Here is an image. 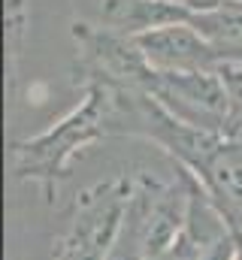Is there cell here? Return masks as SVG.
<instances>
[{
	"mask_svg": "<svg viewBox=\"0 0 242 260\" xmlns=\"http://www.w3.org/2000/svg\"><path fill=\"white\" fill-rule=\"evenodd\" d=\"M130 188L124 182H106L82 197V209L76 215L73 230L64 236L55 248L58 260H106L115 236H118L121 218L130 203Z\"/></svg>",
	"mask_w": 242,
	"mask_h": 260,
	"instance_id": "1",
	"label": "cell"
},
{
	"mask_svg": "<svg viewBox=\"0 0 242 260\" xmlns=\"http://www.w3.org/2000/svg\"><path fill=\"white\" fill-rule=\"evenodd\" d=\"M182 124L197 130L221 127L230 115L227 88L215 73H155L148 88Z\"/></svg>",
	"mask_w": 242,
	"mask_h": 260,
	"instance_id": "2",
	"label": "cell"
},
{
	"mask_svg": "<svg viewBox=\"0 0 242 260\" xmlns=\"http://www.w3.org/2000/svg\"><path fill=\"white\" fill-rule=\"evenodd\" d=\"M155 73H215L221 55L194 24H170L133 37Z\"/></svg>",
	"mask_w": 242,
	"mask_h": 260,
	"instance_id": "3",
	"label": "cell"
},
{
	"mask_svg": "<svg viewBox=\"0 0 242 260\" xmlns=\"http://www.w3.org/2000/svg\"><path fill=\"white\" fill-rule=\"evenodd\" d=\"M100 15L109 27L139 37V34L170 27V24H191L197 12L185 9L173 0H103Z\"/></svg>",
	"mask_w": 242,
	"mask_h": 260,
	"instance_id": "4",
	"label": "cell"
},
{
	"mask_svg": "<svg viewBox=\"0 0 242 260\" xmlns=\"http://www.w3.org/2000/svg\"><path fill=\"white\" fill-rule=\"evenodd\" d=\"M212 200L221 206L230 224L242 227V145H221L203 167H200Z\"/></svg>",
	"mask_w": 242,
	"mask_h": 260,
	"instance_id": "5",
	"label": "cell"
},
{
	"mask_svg": "<svg viewBox=\"0 0 242 260\" xmlns=\"http://www.w3.org/2000/svg\"><path fill=\"white\" fill-rule=\"evenodd\" d=\"M221 55V64H242V6H218L197 12L191 21Z\"/></svg>",
	"mask_w": 242,
	"mask_h": 260,
	"instance_id": "6",
	"label": "cell"
},
{
	"mask_svg": "<svg viewBox=\"0 0 242 260\" xmlns=\"http://www.w3.org/2000/svg\"><path fill=\"white\" fill-rule=\"evenodd\" d=\"M97 124V97H91L88 103H85V109L82 112H76L70 121H64L58 130V139L49 133V136H43V139H37L34 145L27 142L24 148H34V154H37V160L40 164H46V170H58L60 160L73 151V145L76 142H82L91 127Z\"/></svg>",
	"mask_w": 242,
	"mask_h": 260,
	"instance_id": "7",
	"label": "cell"
},
{
	"mask_svg": "<svg viewBox=\"0 0 242 260\" xmlns=\"http://www.w3.org/2000/svg\"><path fill=\"white\" fill-rule=\"evenodd\" d=\"M152 203H155L152 191L130 194L127 212H124L118 227V236H115L106 260H148V254H145V227H148Z\"/></svg>",
	"mask_w": 242,
	"mask_h": 260,
	"instance_id": "8",
	"label": "cell"
},
{
	"mask_svg": "<svg viewBox=\"0 0 242 260\" xmlns=\"http://www.w3.org/2000/svg\"><path fill=\"white\" fill-rule=\"evenodd\" d=\"M218 76L227 88V97H230V109L242 112V64H221L218 67Z\"/></svg>",
	"mask_w": 242,
	"mask_h": 260,
	"instance_id": "9",
	"label": "cell"
},
{
	"mask_svg": "<svg viewBox=\"0 0 242 260\" xmlns=\"http://www.w3.org/2000/svg\"><path fill=\"white\" fill-rule=\"evenodd\" d=\"M173 3H179V6L191 9V12H212V9L224 6V0H173Z\"/></svg>",
	"mask_w": 242,
	"mask_h": 260,
	"instance_id": "10",
	"label": "cell"
},
{
	"mask_svg": "<svg viewBox=\"0 0 242 260\" xmlns=\"http://www.w3.org/2000/svg\"><path fill=\"white\" fill-rule=\"evenodd\" d=\"M230 236H233V260H242V227L230 224Z\"/></svg>",
	"mask_w": 242,
	"mask_h": 260,
	"instance_id": "11",
	"label": "cell"
}]
</instances>
